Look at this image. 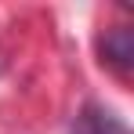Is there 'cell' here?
Returning <instances> with one entry per match:
<instances>
[{
  "mask_svg": "<svg viewBox=\"0 0 134 134\" xmlns=\"http://www.w3.org/2000/svg\"><path fill=\"white\" fill-rule=\"evenodd\" d=\"M72 134H131V127L105 105H83L72 120Z\"/></svg>",
  "mask_w": 134,
  "mask_h": 134,
  "instance_id": "1",
  "label": "cell"
},
{
  "mask_svg": "<svg viewBox=\"0 0 134 134\" xmlns=\"http://www.w3.org/2000/svg\"><path fill=\"white\" fill-rule=\"evenodd\" d=\"M105 62L123 72H131V62H134V36L131 29H109L105 33Z\"/></svg>",
  "mask_w": 134,
  "mask_h": 134,
  "instance_id": "2",
  "label": "cell"
}]
</instances>
